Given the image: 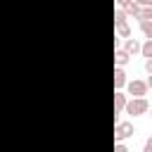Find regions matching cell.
Masks as SVG:
<instances>
[{
	"label": "cell",
	"instance_id": "cell-16",
	"mask_svg": "<svg viewBox=\"0 0 152 152\" xmlns=\"http://www.w3.org/2000/svg\"><path fill=\"white\" fill-rule=\"evenodd\" d=\"M131 2H133V0H116V5H119V7H121V10H124V7H128V5H131Z\"/></svg>",
	"mask_w": 152,
	"mask_h": 152
},
{
	"label": "cell",
	"instance_id": "cell-10",
	"mask_svg": "<svg viewBox=\"0 0 152 152\" xmlns=\"http://www.w3.org/2000/svg\"><path fill=\"white\" fill-rule=\"evenodd\" d=\"M140 10H142V7H140L135 0H133L128 7H124V12H126V14H131V17H135V19H140Z\"/></svg>",
	"mask_w": 152,
	"mask_h": 152
},
{
	"label": "cell",
	"instance_id": "cell-4",
	"mask_svg": "<svg viewBox=\"0 0 152 152\" xmlns=\"http://www.w3.org/2000/svg\"><path fill=\"white\" fill-rule=\"evenodd\" d=\"M126 102H128V97H126V93H121V90H116V93H114V116H119V114L124 112V107H126Z\"/></svg>",
	"mask_w": 152,
	"mask_h": 152
},
{
	"label": "cell",
	"instance_id": "cell-2",
	"mask_svg": "<svg viewBox=\"0 0 152 152\" xmlns=\"http://www.w3.org/2000/svg\"><path fill=\"white\" fill-rule=\"evenodd\" d=\"M133 133H135L133 124H128V121H116V126H114V140H124V138H131Z\"/></svg>",
	"mask_w": 152,
	"mask_h": 152
},
{
	"label": "cell",
	"instance_id": "cell-12",
	"mask_svg": "<svg viewBox=\"0 0 152 152\" xmlns=\"http://www.w3.org/2000/svg\"><path fill=\"white\" fill-rule=\"evenodd\" d=\"M140 19H152V5H147V7L140 10Z\"/></svg>",
	"mask_w": 152,
	"mask_h": 152
},
{
	"label": "cell",
	"instance_id": "cell-6",
	"mask_svg": "<svg viewBox=\"0 0 152 152\" xmlns=\"http://www.w3.org/2000/svg\"><path fill=\"white\" fill-rule=\"evenodd\" d=\"M124 86H126V71H124V66H114V88L121 90Z\"/></svg>",
	"mask_w": 152,
	"mask_h": 152
},
{
	"label": "cell",
	"instance_id": "cell-13",
	"mask_svg": "<svg viewBox=\"0 0 152 152\" xmlns=\"http://www.w3.org/2000/svg\"><path fill=\"white\" fill-rule=\"evenodd\" d=\"M114 150H116V152H126V145H124L121 140H116V142H114Z\"/></svg>",
	"mask_w": 152,
	"mask_h": 152
},
{
	"label": "cell",
	"instance_id": "cell-9",
	"mask_svg": "<svg viewBox=\"0 0 152 152\" xmlns=\"http://www.w3.org/2000/svg\"><path fill=\"white\" fill-rule=\"evenodd\" d=\"M138 24H140L142 36L145 38H152V19H138Z\"/></svg>",
	"mask_w": 152,
	"mask_h": 152
},
{
	"label": "cell",
	"instance_id": "cell-14",
	"mask_svg": "<svg viewBox=\"0 0 152 152\" xmlns=\"http://www.w3.org/2000/svg\"><path fill=\"white\" fill-rule=\"evenodd\" d=\"M145 71L152 74V57H145Z\"/></svg>",
	"mask_w": 152,
	"mask_h": 152
},
{
	"label": "cell",
	"instance_id": "cell-17",
	"mask_svg": "<svg viewBox=\"0 0 152 152\" xmlns=\"http://www.w3.org/2000/svg\"><path fill=\"white\" fill-rule=\"evenodd\" d=\"M140 7H147V5H152V0H135Z\"/></svg>",
	"mask_w": 152,
	"mask_h": 152
},
{
	"label": "cell",
	"instance_id": "cell-1",
	"mask_svg": "<svg viewBox=\"0 0 152 152\" xmlns=\"http://www.w3.org/2000/svg\"><path fill=\"white\" fill-rule=\"evenodd\" d=\"M147 109H150L147 97H131V100L126 102V107H124V112L131 114V116H142Z\"/></svg>",
	"mask_w": 152,
	"mask_h": 152
},
{
	"label": "cell",
	"instance_id": "cell-18",
	"mask_svg": "<svg viewBox=\"0 0 152 152\" xmlns=\"http://www.w3.org/2000/svg\"><path fill=\"white\" fill-rule=\"evenodd\" d=\"M145 83H147V88H152V74L147 76V81H145Z\"/></svg>",
	"mask_w": 152,
	"mask_h": 152
},
{
	"label": "cell",
	"instance_id": "cell-3",
	"mask_svg": "<svg viewBox=\"0 0 152 152\" xmlns=\"http://www.w3.org/2000/svg\"><path fill=\"white\" fill-rule=\"evenodd\" d=\"M126 86H128V93H131L133 97H145V95H147V83L140 81V78L126 81Z\"/></svg>",
	"mask_w": 152,
	"mask_h": 152
},
{
	"label": "cell",
	"instance_id": "cell-5",
	"mask_svg": "<svg viewBox=\"0 0 152 152\" xmlns=\"http://www.w3.org/2000/svg\"><path fill=\"white\" fill-rule=\"evenodd\" d=\"M128 59H131V55H128L124 48H116V50H114V64H116V66H126Z\"/></svg>",
	"mask_w": 152,
	"mask_h": 152
},
{
	"label": "cell",
	"instance_id": "cell-7",
	"mask_svg": "<svg viewBox=\"0 0 152 152\" xmlns=\"http://www.w3.org/2000/svg\"><path fill=\"white\" fill-rule=\"evenodd\" d=\"M124 50L128 52V55H135V52H140V43L135 40V38H126V43H124Z\"/></svg>",
	"mask_w": 152,
	"mask_h": 152
},
{
	"label": "cell",
	"instance_id": "cell-15",
	"mask_svg": "<svg viewBox=\"0 0 152 152\" xmlns=\"http://www.w3.org/2000/svg\"><path fill=\"white\" fill-rule=\"evenodd\" d=\"M145 152H152V135L145 140Z\"/></svg>",
	"mask_w": 152,
	"mask_h": 152
},
{
	"label": "cell",
	"instance_id": "cell-11",
	"mask_svg": "<svg viewBox=\"0 0 152 152\" xmlns=\"http://www.w3.org/2000/svg\"><path fill=\"white\" fill-rule=\"evenodd\" d=\"M140 55H142V57H152V38H147V40L140 45Z\"/></svg>",
	"mask_w": 152,
	"mask_h": 152
},
{
	"label": "cell",
	"instance_id": "cell-8",
	"mask_svg": "<svg viewBox=\"0 0 152 152\" xmlns=\"http://www.w3.org/2000/svg\"><path fill=\"white\" fill-rule=\"evenodd\" d=\"M114 26H116V33H119L121 38H128V36H131V26L126 24V19H124V21H114Z\"/></svg>",
	"mask_w": 152,
	"mask_h": 152
}]
</instances>
